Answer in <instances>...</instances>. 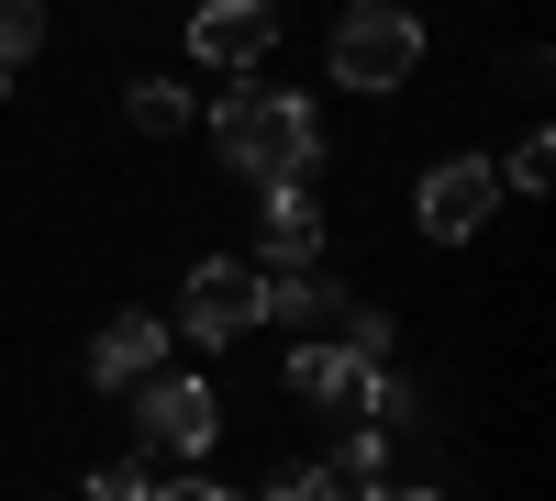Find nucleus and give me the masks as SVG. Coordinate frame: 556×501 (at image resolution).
Segmentation results:
<instances>
[{"mask_svg":"<svg viewBox=\"0 0 556 501\" xmlns=\"http://www.w3.org/2000/svg\"><path fill=\"white\" fill-rule=\"evenodd\" d=\"M356 501H445V490H424V479H412V490H401V479H367Z\"/></svg>","mask_w":556,"mask_h":501,"instance_id":"obj_16","label":"nucleus"},{"mask_svg":"<svg viewBox=\"0 0 556 501\" xmlns=\"http://www.w3.org/2000/svg\"><path fill=\"white\" fill-rule=\"evenodd\" d=\"M278 45V0H201L190 12V57L201 67H256Z\"/></svg>","mask_w":556,"mask_h":501,"instance_id":"obj_6","label":"nucleus"},{"mask_svg":"<svg viewBox=\"0 0 556 501\" xmlns=\"http://www.w3.org/2000/svg\"><path fill=\"white\" fill-rule=\"evenodd\" d=\"M490 212H501V167L490 156H445V167H424V190H412V223H424L434 246L490 235Z\"/></svg>","mask_w":556,"mask_h":501,"instance_id":"obj_5","label":"nucleus"},{"mask_svg":"<svg viewBox=\"0 0 556 501\" xmlns=\"http://www.w3.org/2000/svg\"><path fill=\"white\" fill-rule=\"evenodd\" d=\"M156 356H167V324H156V312H112L101 346H89V390H134Z\"/></svg>","mask_w":556,"mask_h":501,"instance_id":"obj_7","label":"nucleus"},{"mask_svg":"<svg viewBox=\"0 0 556 501\" xmlns=\"http://www.w3.org/2000/svg\"><path fill=\"white\" fill-rule=\"evenodd\" d=\"M267 501H356V479H334V468H278Z\"/></svg>","mask_w":556,"mask_h":501,"instance_id":"obj_12","label":"nucleus"},{"mask_svg":"<svg viewBox=\"0 0 556 501\" xmlns=\"http://www.w3.org/2000/svg\"><path fill=\"white\" fill-rule=\"evenodd\" d=\"M201 112H190V89L178 78H134V134H190Z\"/></svg>","mask_w":556,"mask_h":501,"instance_id":"obj_10","label":"nucleus"},{"mask_svg":"<svg viewBox=\"0 0 556 501\" xmlns=\"http://www.w3.org/2000/svg\"><path fill=\"white\" fill-rule=\"evenodd\" d=\"M212 146H223L235 178H256V190H312L323 123H312V101H290V89H235V101L212 112Z\"/></svg>","mask_w":556,"mask_h":501,"instance_id":"obj_1","label":"nucleus"},{"mask_svg":"<svg viewBox=\"0 0 556 501\" xmlns=\"http://www.w3.org/2000/svg\"><path fill=\"white\" fill-rule=\"evenodd\" d=\"M267 324V301H256V267L245 256H201L190 267V290H178V335L190 346H235Z\"/></svg>","mask_w":556,"mask_h":501,"instance_id":"obj_4","label":"nucleus"},{"mask_svg":"<svg viewBox=\"0 0 556 501\" xmlns=\"http://www.w3.org/2000/svg\"><path fill=\"white\" fill-rule=\"evenodd\" d=\"M256 301H267V324H301V335H312V324H334V312H345L323 267H256Z\"/></svg>","mask_w":556,"mask_h":501,"instance_id":"obj_9","label":"nucleus"},{"mask_svg":"<svg viewBox=\"0 0 556 501\" xmlns=\"http://www.w3.org/2000/svg\"><path fill=\"white\" fill-rule=\"evenodd\" d=\"M256 256H267V267H323V212H312V190H267Z\"/></svg>","mask_w":556,"mask_h":501,"instance_id":"obj_8","label":"nucleus"},{"mask_svg":"<svg viewBox=\"0 0 556 501\" xmlns=\"http://www.w3.org/2000/svg\"><path fill=\"white\" fill-rule=\"evenodd\" d=\"M545 167H556V146H545V134H523L513 167H501V190H545Z\"/></svg>","mask_w":556,"mask_h":501,"instance_id":"obj_13","label":"nucleus"},{"mask_svg":"<svg viewBox=\"0 0 556 501\" xmlns=\"http://www.w3.org/2000/svg\"><path fill=\"white\" fill-rule=\"evenodd\" d=\"M134 435L167 446V458H201V446L223 435V390L178 379V368H146V379H134Z\"/></svg>","mask_w":556,"mask_h":501,"instance_id":"obj_3","label":"nucleus"},{"mask_svg":"<svg viewBox=\"0 0 556 501\" xmlns=\"http://www.w3.org/2000/svg\"><path fill=\"white\" fill-rule=\"evenodd\" d=\"M89 501H156L146 468H89Z\"/></svg>","mask_w":556,"mask_h":501,"instance_id":"obj_14","label":"nucleus"},{"mask_svg":"<svg viewBox=\"0 0 556 501\" xmlns=\"http://www.w3.org/2000/svg\"><path fill=\"white\" fill-rule=\"evenodd\" d=\"M156 501H235L223 479H156Z\"/></svg>","mask_w":556,"mask_h":501,"instance_id":"obj_15","label":"nucleus"},{"mask_svg":"<svg viewBox=\"0 0 556 501\" xmlns=\"http://www.w3.org/2000/svg\"><path fill=\"white\" fill-rule=\"evenodd\" d=\"M45 45V0H0V67L23 78V57Z\"/></svg>","mask_w":556,"mask_h":501,"instance_id":"obj_11","label":"nucleus"},{"mask_svg":"<svg viewBox=\"0 0 556 501\" xmlns=\"http://www.w3.org/2000/svg\"><path fill=\"white\" fill-rule=\"evenodd\" d=\"M323 57H334V78H345V89L390 101V89L424 67V23H412L401 0H345V12H334V45H323Z\"/></svg>","mask_w":556,"mask_h":501,"instance_id":"obj_2","label":"nucleus"}]
</instances>
